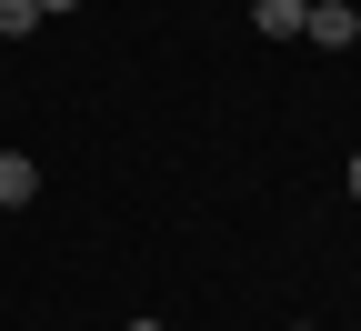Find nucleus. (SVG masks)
<instances>
[{
  "instance_id": "obj_2",
  "label": "nucleus",
  "mask_w": 361,
  "mask_h": 331,
  "mask_svg": "<svg viewBox=\"0 0 361 331\" xmlns=\"http://www.w3.org/2000/svg\"><path fill=\"white\" fill-rule=\"evenodd\" d=\"M40 201V161L30 151H0V211H30Z\"/></svg>"
},
{
  "instance_id": "obj_8",
  "label": "nucleus",
  "mask_w": 361,
  "mask_h": 331,
  "mask_svg": "<svg viewBox=\"0 0 361 331\" xmlns=\"http://www.w3.org/2000/svg\"><path fill=\"white\" fill-rule=\"evenodd\" d=\"M351 20H361V0H351Z\"/></svg>"
},
{
  "instance_id": "obj_3",
  "label": "nucleus",
  "mask_w": 361,
  "mask_h": 331,
  "mask_svg": "<svg viewBox=\"0 0 361 331\" xmlns=\"http://www.w3.org/2000/svg\"><path fill=\"white\" fill-rule=\"evenodd\" d=\"M301 11H311V0H251V30L261 40H301Z\"/></svg>"
},
{
  "instance_id": "obj_1",
  "label": "nucleus",
  "mask_w": 361,
  "mask_h": 331,
  "mask_svg": "<svg viewBox=\"0 0 361 331\" xmlns=\"http://www.w3.org/2000/svg\"><path fill=\"white\" fill-rule=\"evenodd\" d=\"M301 40H311V51H351V40H361L351 0H311V11H301Z\"/></svg>"
},
{
  "instance_id": "obj_4",
  "label": "nucleus",
  "mask_w": 361,
  "mask_h": 331,
  "mask_svg": "<svg viewBox=\"0 0 361 331\" xmlns=\"http://www.w3.org/2000/svg\"><path fill=\"white\" fill-rule=\"evenodd\" d=\"M40 30V0H0V40H30Z\"/></svg>"
},
{
  "instance_id": "obj_5",
  "label": "nucleus",
  "mask_w": 361,
  "mask_h": 331,
  "mask_svg": "<svg viewBox=\"0 0 361 331\" xmlns=\"http://www.w3.org/2000/svg\"><path fill=\"white\" fill-rule=\"evenodd\" d=\"M51 11H80V0H40V20H51Z\"/></svg>"
},
{
  "instance_id": "obj_7",
  "label": "nucleus",
  "mask_w": 361,
  "mask_h": 331,
  "mask_svg": "<svg viewBox=\"0 0 361 331\" xmlns=\"http://www.w3.org/2000/svg\"><path fill=\"white\" fill-rule=\"evenodd\" d=\"M121 331H161V321H121Z\"/></svg>"
},
{
  "instance_id": "obj_6",
  "label": "nucleus",
  "mask_w": 361,
  "mask_h": 331,
  "mask_svg": "<svg viewBox=\"0 0 361 331\" xmlns=\"http://www.w3.org/2000/svg\"><path fill=\"white\" fill-rule=\"evenodd\" d=\"M351 201H361V151H351Z\"/></svg>"
}]
</instances>
